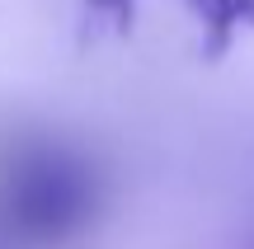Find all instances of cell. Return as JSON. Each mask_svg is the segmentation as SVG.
I'll use <instances>...</instances> for the list:
<instances>
[{
	"label": "cell",
	"mask_w": 254,
	"mask_h": 249,
	"mask_svg": "<svg viewBox=\"0 0 254 249\" xmlns=\"http://www.w3.org/2000/svg\"><path fill=\"white\" fill-rule=\"evenodd\" d=\"M189 9L198 14V24L217 43H226L231 33H250L254 28V0H189Z\"/></svg>",
	"instance_id": "obj_1"
},
{
	"label": "cell",
	"mask_w": 254,
	"mask_h": 249,
	"mask_svg": "<svg viewBox=\"0 0 254 249\" xmlns=\"http://www.w3.org/2000/svg\"><path fill=\"white\" fill-rule=\"evenodd\" d=\"M94 9H104V14H118V9H132L136 0H90Z\"/></svg>",
	"instance_id": "obj_2"
}]
</instances>
